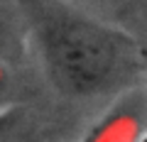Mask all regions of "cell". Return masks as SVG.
<instances>
[{
  "mask_svg": "<svg viewBox=\"0 0 147 142\" xmlns=\"http://www.w3.org/2000/svg\"><path fill=\"white\" fill-rule=\"evenodd\" d=\"M10 120H12V110H0V130L10 125Z\"/></svg>",
  "mask_w": 147,
  "mask_h": 142,
  "instance_id": "2",
  "label": "cell"
},
{
  "mask_svg": "<svg viewBox=\"0 0 147 142\" xmlns=\"http://www.w3.org/2000/svg\"><path fill=\"white\" fill-rule=\"evenodd\" d=\"M140 142H147V135H145V137H142V140H140Z\"/></svg>",
  "mask_w": 147,
  "mask_h": 142,
  "instance_id": "3",
  "label": "cell"
},
{
  "mask_svg": "<svg viewBox=\"0 0 147 142\" xmlns=\"http://www.w3.org/2000/svg\"><path fill=\"white\" fill-rule=\"evenodd\" d=\"M22 3L34 20L49 76L61 91L91 96L115 81L125 61V42L115 30H108L59 0Z\"/></svg>",
  "mask_w": 147,
  "mask_h": 142,
  "instance_id": "1",
  "label": "cell"
}]
</instances>
